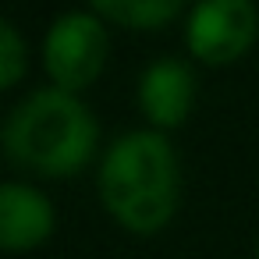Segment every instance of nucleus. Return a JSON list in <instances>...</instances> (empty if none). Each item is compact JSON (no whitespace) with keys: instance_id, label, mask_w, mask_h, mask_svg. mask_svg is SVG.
Listing matches in <instances>:
<instances>
[{"instance_id":"nucleus-1","label":"nucleus","mask_w":259,"mask_h":259,"mask_svg":"<svg viewBox=\"0 0 259 259\" xmlns=\"http://www.w3.org/2000/svg\"><path fill=\"white\" fill-rule=\"evenodd\" d=\"M178 156L160 132L121 135L100 163V199L107 213L135 234L167 227L178 209Z\"/></svg>"},{"instance_id":"nucleus-2","label":"nucleus","mask_w":259,"mask_h":259,"mask_svg":"<svg viewBox=\"0 0 259 259\" xmlns=\"http://www.w3.org/2000/svg\"><path fill=\"white\" fill-rule=\"evenodd\" d=\"M96 117L68 89H39L25 96L4 124V149L11 163L43 174V178H71L96 153Z\"/></svg>"},{"instance_id":"nucleus-3","label":"nucleus","mask_w":259,"mask_h":259,"mask_svg":"<svg viewBox=\"0 0 259 259\" xmlns=\"http://www.w3.org/2000/svg\"><path fill=\"white\" fill-rule=\"evenodd\" d=\"M110 54V36L100 15L89 11H68L61 15L43 39V68L57 89L82 93L89 89Z\"/></svg>"},{"instance_id":"nucleus-4","label":"nucleus","mask_w":259,"mask_h":259,"mask_svg":"<svg viewBox=\"0 0 259 259\" xmlns=\"http://www.w3.org/2000/svg\"><path fill=\"white\" fill-rule=\"evenodd\" d=\"M259 36L252 0H199L185 22V47L199 64L224 68L241 61Z\"/></svg>"},{"instance_id":"nucleus-5","label":"nucleus","mask_w":259,"mask_h":259,"mask_svg":"<svg viewBox=\"0 0 259 259\" xmlns=\"http://www.w3.org/2000/svg\"><path fill=\"white\" fill-rule=\"evenodd\" d=\"M195 107V75L178 57L153 61L139 78V110L156 132L181 128Z\"/></svg>"},{"instance_id":"nucleus-6","label":"nucleus","mask_w":259,"mask_h":259,"mask_svg":"<svg viewBox=\"0 0 259 259\" xmlns=\"http://www.w3.org/2000/svg\"><path fill=\"white\" fill-rule=\"evenodd\" d=\"M54 234V206L50 199L22 181H8L0 188V245L8 252H32Z\"/></svg>"},{"instance_id":"nucleus-7","label":"nucleus","mask_w":259,"mask_h":259,"mask_svg":"<svg viewBox=\"0 0 259 259\" xmlns=\"http://www.w3.org/2000/svg\"><path fill=\"white\" fill-rule=\"evenodd\" d=\"M93 11L103 22H114L121 29H163L167 22L178 18V11L185 8V0H89Z\"/></svg>"},{"instance_id":"nucleus-8","label":"nucleus","mask_w":259,"mask_h":259,"mask_svg":"<svg viewBox=\"0 0 259 259\" xmlns=\"http://www.w3.org/2000/svg\"><path fill=\"white\" fill-rule=\"evenodd\" d=\"M25 71H29L25 39L11 22H0V89H15Z\"/></svg>"},{"instance_id":"nucleus-9","label":"nucleus","mask_w":259,"mask_h":259,"mask_svg":"<svg viewBox=\"0 0 259 259\" xmlns=\"http://www.w3.org/2000/svg\"><path fill=\"white\" fill-rule=\"evenodd\" d=\"M255 259H259V238H255Z\"/></svg>"}]
</instances>
